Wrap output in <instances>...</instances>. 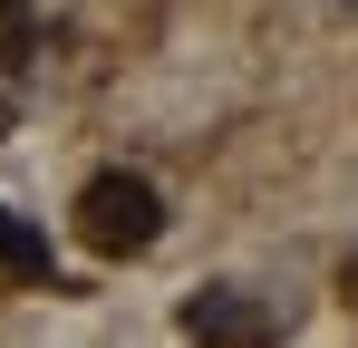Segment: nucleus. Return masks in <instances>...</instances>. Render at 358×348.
Returning a JSON list of instances; mask_svg holds the SVG:
<instances>
[{
	"label": "nucleus",
	"mask_w": 358,
	"mask_h": 348,
	"mask_svg": "<svg viewBox=\"0 0 358 348\" xmlns=\"http://www.w3.org/2000/svg\"><path fill=\"white\" fill-rule=\"evenodd\" d=\"M155 232H165V194H155L145 174H97V184L78 194V242L107 252V261L155 252Z\"/></svg>",
	"instance_id": "f257e3e1"
},
{
	"label": "nucleus",
	"mask_w": 358,
	"mask_h": 348,
	"mask_svg": "<svg viewBox=\"0 0 358 348\" xmlns=\"http://www.w3.org/2000/svg\"><path fill=\"white\" fill-rule=\"evenodd\" d=\"M184 339H203V348H262L271 339V310L242 300V290H194V300H184Z\"/></svg>",
	"instance_id": "f03ea898"
},
{
	"label": "nucleus",
	"mask_w": 358,
	"mask_h": 348,
	"mask_svg": "<svg viewBox=\"0 0 358 348\" xmlns=\"http://www.w3.org/2000/svg\"><path fill=\"white\" fill-rule=\"evenodd\" d=\"M0 281H49L59 290V261H49V232H29L10 203H0Z\"/></svg>",
	"instance_id": "7ed1b4c3"
},
{
	"label": "nucleus",
	"mask_w": 358,
	"mask_h": 348,
	"mask_svg": "<svg viewBox=\"0 0 358 348\" xmlns=\"http://www.w3.org/2000/svg\"><path fill=\"white\" fill-rule=\"evenodd\" d=\"M349 10H358V0H349Z\"/></svg>",
	"instance_id": "20e7f679"
}]
</instances>
